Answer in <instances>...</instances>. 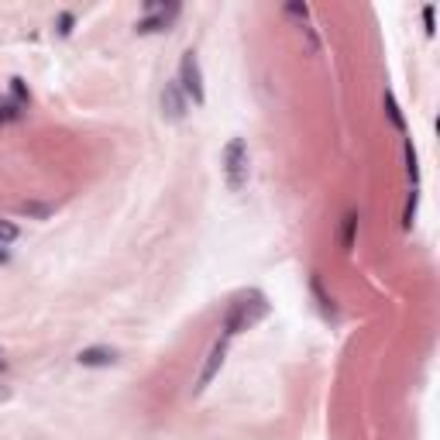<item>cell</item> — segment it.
Returning a JSON list of instances; mask_svg holds the SVG:
<instances>
[{
    "mask_svg": "<svg viewBox=\"0 0 440 440\" xmlns=\"http://www.w3.org/2000/svg\"><path fill=\"white\" fill-rule=\"evenodd\" d=\"M76 361L83 368H110V365H117V351L114 347H83L76 354Z\"/></svg>",
    "mask_w": 440,
    "mask_h": 440,
    "instance_id": "ba28073f",
    "label": "cell"
},
{
    "mask_svg": "<svg viewBox=\"0 0 440 440\" xmlns=\"http://www.w3.org/2000/svg\"><path fill=\"white\" fill-rule=\"evenodd\" d=\"M179 90L186 93V100H193L196 107H203L206 103V86H203V69H199V56L193 52V49H186L182 52V59H179Z\"/></svg>",
    "mask_w": 440,
    "mask_h": 440,
    "instance_id": "3957f363",
    "label": "cell"
},
{
    "mask_svg": "<svg viewBox=\"0 0 440 440\" xmlns=\"http://www.w3.org/2000/svg\"><path fill=\"white\" fill-rule=\"evenodd\" d=\"M382 107H385V117H389V124H392L399 134H406V117H402V110H399V100H395V93H392V90H385V93H382Z\"/></svg>",
    "mask_w": 440,
    "mask_h": 440,
    "instance_id": "30bf717a",
    "label": "cell"
},
{
    "mask_svg": "<svg viewBox=\"0 0 440 440\" xmlns=\"http://www.w3.org/2000/svg\"><path fill=\"white\" fill-rule=\"evenodd\" d=\"M300 32H303V38H306V49H310V56H320V49H323V45H320V35H317V28H310V25L303 21V25H300Z\"/></svg>",
    "mask_w": 440,
    "mask_h": 440,
    "instance_id": "ac0fdd59",
    "label": "cell"
},
{
    "mask_svg": "<svg viewBox=\"0 0 440 440\" xmlns=\"http://www.w3.org/2000/svg\"><path fill=\"white\" fill-rule=\"evenodd\" d=\"M11 399V385H0V402H8Z\"/></svg>",
    "mask_w": 440,
    "mask_h": 440,
    "instance_id": "7402d4cb",
    "label": "cell"
},
{
    "mask_svg": "<svg viewBox=\"0 0 440 440\" xmlns=\"http://www.w3.org/2000/svg\"><path fill=\"white\" fill-rule=\"evenodd\" d=\"M310 293H313V300H317V310H320L327 320H337V317H341V310H337L334 296L323 289V279H320V272H313V276H310Z\"/></svg>",
    "mask_w": 440,
    "mask_h": 440,
    "instance_id": "52a82bcc",
    "label": "cell"
},
{
    "mask_svg": "<svg viewBox=\"0 0 440 440\" xmlns=\"http://www.w3.org/2000/svg\"><path fill=\"white\" fill-rule=\"evenodd\" d=\"M186 114H189V100H186V93L179 90V83L172 80V83H165L162 86V117L165 121H172V124H179V121H186Z\"/></svg>",
    "mask_w": 440,
    "mask_h": 440,
    "instance_id": "8992f818",
    "label": "cell"
},
{
    "mask_svg": "<svg viewBox=\"0 0 440 440\" xmlns=\"http://www.w3.org/2000/svg\"><path fill=\"white\" fill-rule=\"evenodd\" d=\"M354 238H358V210H347V213H344V220H341V234H337V241H341V252H344V255H351V252H354Z\"/></svg>",
    "mask_w": 440,
    "mask_h": 440,
    "instance_id": "9c48e42d",
    "label": "cell"
},
{
    "mask_svg": "<svg viewBox=\"0 0 440 440\" xmlns=\"http://www.w3.org/2000/svg\"><path fill=\"white\" fill-rule=\"evenodd\" d=\"M18 210H21L25 217H32V220H49V217L56 213V206H52V203H38V199H25Z\"/></svg>",
    "mask_w": 440,
    "mask_h": 440,
    "instance_id": "4fadbf2b",
    "label": "cell"
},
{
    "mask_svg": "<svg viewBox=\"0 0 440 440\" xmlns=\"http://www.w3.org/2000/svg\"><path fill=\"white\" fill-rule=\"evenodd\" d=\"M423 28H426L430 38L437 35V8L433 4H423Z\"/></svg>",
    "mask_w": 440,
    "mask_h": 440,
    "instance_id": "d6986e66",
    "label": "cell"
},
{
    "mask_svg": "<svg viewBox=\"0 0 440 440\" xmlns=\"http://www.w3.org/2000/svg\"><path fill=\"white\" fill-rule=\"evenodd\" d=\"M4 371H8V361H4V358H0V375H4Z\"/></svg>",
    "mask_w": 440,
    "mask_h": 440,
    "instance_id": "603a6c76",
    "label": "cell"
},
{
    "mask_svg": "<svg viewBox=\"0 0 440 440\" xmlns=\"http://www.w3.org/2000/svg\"><path fill=\"white\" fill-rule=\"evenodd\" d=\"M286 14H289V18L306 21V18H310V8H306V4H300V0H289V4H286Z\"/></svg>",
    "mask_w": 440,
    "mask_h": 440,
    "instance_id": "ffe728a7",
    "label": "cell"
},
{
    "mask_svg": "<svg viewBox=\"0 0 440 440\" xmlns=\"http://www.w3.org/2000/svg\"><path fill=\"white\" fill-rule=\"evenodd\" d=\"M73 28H76V14H73V11H62V14L56 18V32H59V38H69V35H73Z\"/></svg>",
    "mask_w": 440,
    "mask_h": 440,
    "instance_id": "e0dca14e",
    "label": "cell"
},
{
    "mask_svg": "<svg viewBox=\"0 0 440 440\" xmlns=\"http://www.w3.org/2000/svg\"><path fill=\"white\" fill-rule=\"evenodd\" d=\"M145 11H148V14L134 25V35H158V32H169L182 8H179V4H162V0H148Z\"/></svg>",
    "mask_w": 440,
    "mask_h": 440,
    "instance_id": "277c9868",
    "label": "cell"
},
{
    "mask_svg": "<svg viewBox=\"0 0 440 440\" xmlns=\"http://www.w3.org/2000/svg\"><path fill=\"white\" fill-rule=\"evenodd\" d=\"M25 114H28V110H25L21 103H14V100H0V127L25 121Z\"/></svg>",
    "mask_w": 440,
    "mask_h": 440,
    "instance_id": "5bb4252c",
    "label": "cell"
},
{
    "mask_svg": "<svg viewBox=\"0 0 440 440\" xmlns=\"http://www.w3.org/2000/svg\"><path fill=\"white\" fill-rule=\"evenodd\" d=\"M402 155H406V175H409V186L419 189V158H416L413 138H402Z\"/></svg>",
    "mask_w": 440,
    "mask_h": 440,
    "instance_id": "8fae6325",
    "label": "cell"
},
{
    "mask_svg": "<svg viewBox=\"0 0 440 440\" xmlns=\"http://www.w3.org/2000/svg\"><path fill=\"white\" fill-rule=\"evenodd\" d=\"M11 262V252H8V245H0V265H8Z\"/></svg>",
    "mask_w": 440,
    "mask_h": 440,
    "instance_id": "44dd1931",
    "label": "cell"
},
{
    "mask_svg": "<svg viewBox=\"0 0 440 440\" xmlns=\"http://www.w3.org/2000/svg\"><path fill=\"white\" fill-rule=\"evenodd\" d=\"M416 213H419V189H409L406 206H402V231H406V234H409L413 224H416Z\"/></svg>",
    "mask_w": 440,
    "mask_h": 440,
    "instance_id": "7c38bea8",
    "label": "cell"
},
{
    "mask_svg": "<svg viewBox=\"0 0 440 440\" xmlns=\"http://www.w3.org/2000/svg\"><path fill=\"white\" fill-rule=\"evenodd\" d=\"M11 100H14V103H21L25 110H28V103H32V90H28V83H25L21 76H14V80H11Z\"/></svg>",
    "mask_w": 440,
    "mask_h": 440,
    "instance_id": "9a60e30c",
    "label": "cell"
},
{
    "mask_svg": "<svg viewBox=\"0 0 440 440\" xmlns=\"http://www.w3.org/2000/svg\"><path fill=\"white\" fill-rule=\"evenodd\" d=\"M220 165H224V182L231 193H241L252 179V151L245 138H231L220 151Z\"/></svg>",
    "mask_w": 440,
    "mask_h": 440,
    "instance_id": "7a4b0ae2",
    "label": "cell"
},
{
    "mask_svg": "<svg viewBox=\"0 0 440 440\" xmlns=\"http://www.w3.org/2000/svg\"><path fill=\"white\" fill-rule=\"evenodd\" d=\"M21 238V228L14 224V220H4L0 217V245H11V241H18Z\"/></svg>",
    "mask_w": 440,
    "mask_h": 440,
    "instance_id": "2e32d148",
    "label": "cell"
},
{
    "mask_svg": "<svg viewBox=\"0 0 440 440\" xmlns=\"http://www.w3.org/2000/svg\"><path fill=\"white\" fill-rule=\"evenodd\" d=\"M269 313H272V303H269V296H265L262 289L238 293V296L231 300L228 313H224V337L231 341V337H238V334L258 327Z\"/></svg>",
    "mask_w": 440,
    "mask_h": 440,
    "instance_id": "6da1fadb",
    "label": "cell"
},
{
    "mask_svg": "<svg viewBox=\"0 0 440 440\" xmlns=\"http://www.w3.org/2000/svg\"><path fill=\"white\" fill-rule=\"evenodd\" d=\"M228 337H220L213 347H210V354H206V361H203V368H199V375H196V382H193V395H203L206 389H210V382L220 375V368H224V361H228Z\"/></svg>",
    "mask_w": 440,
    "mask_h": 440,
    "instance_id": "5b68a950",
    "label": "cell"
}]
</instances>
